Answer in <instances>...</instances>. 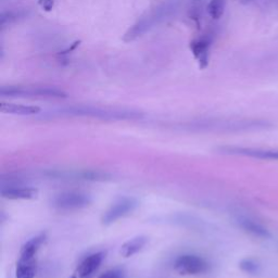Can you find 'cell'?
<instances>
[{
	"instance_id": "2e32d148",
	"label": "cell",
	"mask_w": 278,
	"mask_h": 278,
	"mask_svg": "<svg viewBox=\"0 0 278 278\" xmlns=\"http://www.w3.org/2000/svg\"><path fill=\"white\" fill-rule=\"evenodd\" d=\"M239 224L241 225V227L245 228L248 231L255 234V235H259V236H266L267 235V233L264 228H262L260 225L255 224L254 222L249 221V219H246V218L240 219Z\"/></svg>"
},
{
	"instance_id": "5bb4252c",
	"label": "cell",
	"mask_w": 278,
	"mask_h": 278,
	"mask_svg": "<svg viewBox=\"0 0 278 278\" xmlns=\"http://www.w3.org/2000/svg\"><path fill=\"white\" fill-rule=\"evenodd\" d=\"M46 236L43 234H40V235L35 236L31 238L28 241L22 246L21 251H20V257H25V258H36L37 255V252L42 246V244L45 243Z\"/></svg>"
},
{
	"instance_id": "ffe728a7",
	"label": "cell",
	"mask_w": 278,
	"mask_h": 278,
	"mask_svg": "<svg viewBox=\"0 0 278 278\" xmlns=\"http://www.w3.org/2000/svg\"><path fill=\"white\" fill-rule=\"evenodd\" d=\"M253 2H254V0H240V3L243 5H249V4H251Z\"/></svg>"
},
{
	"instance_id": "6da1fadb",
	"label": "cell",
	"mask_w": 278,
	"mask_h": 278,
	"mask_svg": "<svg viewBox=\"0 0 278 278\" xmlns=\"http://www.w3.org/2000/svg\"><path fill=\"white\" fill-rule=\"evenodd\" d=\"M178 0H167L166 3L160 5L156 9L150 11L147 16H145L141 20H138L136 23L129 28L125 33V35H124V41L129 42L142 37L146 33L149 32L151 28L160 24L161 22H163L164 20L171 17L172 14L176 12L178 10Z\"/></svg>"
},
{
	"instance_id": "4fadbf2b",
	"label": "cell",
	"mask_w": 278,
	"mask_h": 278,
	"mask_svg": "<svg viewBox=\"0 0 278 278\" xmlns=\"http://www.w3.org/2000/svg\"><path fill=\"white\" fill-rule=\"evenodd\" d=\"M36 275V258L20 257L17 263V278H34Z\"/></svg>"
},
{
	"instance_id": "7c38bea8",
	"label": "cell",
	"mask_w": 278,
	"mask_h": 278,
	"mask_svg": "<svg viewBox=\"0 0 278 278\" xmlns=\"http://www.w3.org/2000/svg\"><path fill=\"white\" fill-rule=\"evenodd\" d=\"M147 243L148 238L146 236H136L122 245L120 253L123 258H130L139 251H142Z\"/></svg>"
},
{
	"instance_id": "30bf717a",
	"label": "cell",
	"mask_w": 278,
	"mask_h": 278,
	"mask_svg": "<svg viewBox=\"0 0 278 278\" xmlns=\"http://www.w3.org/2000/svg\"><path fill=\"white\" fill-rule=\"evenodd\" d=\"M211 45V39L208 37H202L192 42V48L195 58L199 62L201 69H206L209 64V48Z\"/></svg>"
},
{
	"instance_id": "ac0fdd59",
	"label": "cell",
	"mask_w": 278,
	"mask_h": 278,
	"mask_svg": "<svg viewBox=\"0 0 278 278\" xmlns=\"http://www.w3.org/2000/svg\"><path fill=\"white\" fill-rule=\"evenodd\" d=\"M98 278H125V272L122 268L115 267L102 273Z\"/></svg>"
},
{
	"instance_id": "d6986e66",
	"label": "cell",
	"mask_w": 278,
	"mask_h": 278,
	"mask_svg": "<svg viewBox=\"0 0 278 278\" xmlns=\"http://www.w3.org/2000/svg\"><path fill=\"white\" fill-rule=\"evenodd\" d=\"M39 6L42 8V10L45 11H51L54 8L55 5V0H38Z\"/></svg>"
},
{
	"instance_id": "8992f818",
	"label": "cell",
	"mask_w": 278,
	"mask_h": 278,
	"mask_svg": "<svg viewBox=\"0 0 278 278\" xmlns=\"http://www.w3.org/2000/svg\"><path fill=\"white\" fill-rule=\"evenodd\" d=\"M90 203L89 196L82 193L68 192L56 196L54 206L61 210H77L88 206Z\"/></svg>"
},
{
	"instance_id": "5b68a950",
	"label": "cell",
	"mask_w": 278,
	"mask_h": 278,
	"mask_svg": "<svg viewBox=\"0 0 278 278\" xmlns=\"http://www.w3.org/2000/svg\"><path fill=\"white\" fill-rule=\"evenodd\" d=\"M137 206L138 202L134 198H121L116 202H114L112 206L105 212V214L102 215L101 222L105 225L112 224L121 217L126 216L130 212H133Z\"/></svg>"
},
{
	"instance_id": "9c48e42d",
	"label": "cell",
	"mask_w": 278,
	"mask_h": 278,
	"mask_svg": "<svg viewBox=\"0 0 278 278\" xmlns=\"http://www.w3.org/2000/svg\"><path fill=\"white\" fill-rule=\"evenodd\" d=\"M38 195V190L33 187L9 186L2 189V196L9 200H31L35 199Z\"/></svg>"
},
{
	"instance_id": "52a82bcc",
	"label": "cell",
	"mask_w": 278,
	"mask_h": 278,
	"mask_svg": "<svg viewBox=\"0 0 278 278\" xmlns=\"http://www.w3.org/2000/svg\"><path fill=\"white\" fill-rule=\"evenodd\" d=\"M228 155L245 156L262 160H278V149H255L243 147H224L221 149Z\"/></svg>"
},
{
	"instance_id": "7a4b0ae2",
	"label": "cell",
	"mask_w": 278,
	"mask_h": 278,
	"mask_svg": "<svg viewBox=\"0 0 278 278\" xmlns=\"http://www.w3.org/2000/svg\"><path fill=\"white\" fill-rule=\"evenodd\" d=\"M61 114L71 116H87L101 120H135L143 115L135 110L111 109L92 106H73L61 110Z\"/></svg>"
},
{
	"instance_id": "ba28073f",
	"label": "cell",
	"mask_w": 278,
	"mask_h": 278,
	"mask_svg": "<svg viewBox=\"0 0 278 278\" xmlns=\"http://www.w3.org/2000/svg\"><path fill=\"white\" fill-rule=\"evenodd\" d=\"M105 259V252H96L85 258L76 270L77 278H90L101 265Z\"/></svg>"
},
{
	"instance_id": "277c9868",
	"label": "cell",
	"mask_w": 278,
	"mask_h": 278,
	"mask_svg": "<svg viewBox=\"0 0 278 278\" xmlns=\"http://www.w3.org/2000/svg\"><path fill=\"white\" fill-rule=\"evenodd\" d=\"M209 263L201 257L194 254H182L174 262V268L179 275H201L209 270Z\"/></svg>"
},
{
	"instance_id": "9a60e30c",
	"label": "cell",
	"mask_w": 278,
	"mask_h": 278,
	"mask_svg": "<svg viewBox=\"0 0 278 278\" xmlns=\"http://www.w3.org/2000/svg\"><path fill=\"white\" fill-rule=\"evenodd\" d=\"M226 0H211L208 5V12L210 17L214 20H218L223 16L225 10Z\"/></svg>"
},
{
	"instance_id": "3957f363",
	"label": "cell",
	"mask_w": 278,
	"mask_h": 278,
	"mask_svg": "<svg viewBox=\"0 0 278 278\" xmlns=\"http://www.w3.org/2000/svg\"><path fill=\"white\" fill-rule=\"evenodd\" d=\"M0 95L6 97L67 98V94L63 90L48 86H7L2 87Z\"/></svg>"
},
{
	"instance_id": "8fae6325",
	"label": "cell",
	"mask_w": 278,
	"mask_h": 278,
	"mask_svg": "<svg viewBox=\"0 0 278 278\" xmlns=\"http://www.w3.org/2000/svg\"><path fill=\"white\" fill-rule=\"evenodd\" d=\"M0 111L3 113L14 115H35L38 114L41 111V109L37 106H25L3 101L0 104Z\"/></svg>"
},
{
	"instance_id": "e0dca14e",
	"label": "cell",
	"mask_w": 278,
	"mask_h": 278,
	"mask_svg": "<svg viewBox=\"0 0 278 278\" xmlns=\"http://www.w3.org/2000/svg\"><path fill=\"white\" fill-rule=\"evenodd\" d=\"M240 268L245 270L246 273H249V274H253V273H257L258 272V264L255 263L254 261L252 260H244L240 262Z\"/></svg>"
}]
</instances>
